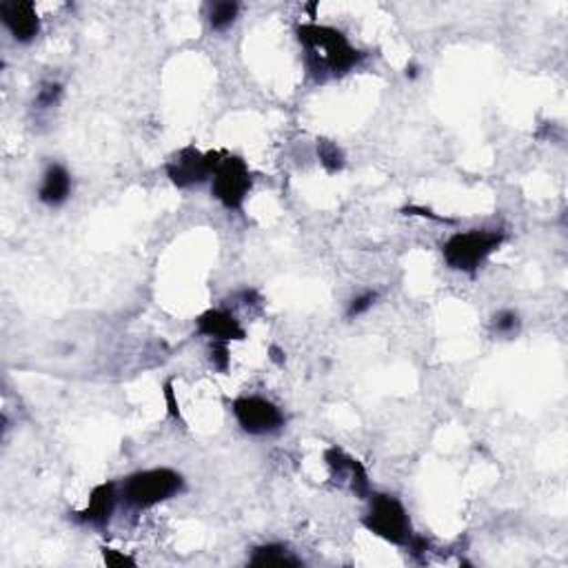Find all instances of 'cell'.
<instances>
[{"mask_svg":"<svg viewBox=\"0 0 568 568\" xmlns=\"http://www.w3.org/2000/svg\"><path fill=\"white\" fill-rule=\"evenodd\" d=\"M295 36H298V43L305 49L306 71L320 83L329 76L336 78V76L349 74L365 58V54L353 47L349 38L340 29L320 25L315 20L298 25Z\"/></svg>","mask_w":568,"mask_h":568,"instance_id":"1","label":"cell"},{"mask_svg":"<svg viewBox=\"0 0 568 568\" xmlns=\"http://www.w3.org/2000/svg\"><path fill=\"white\" fill-rule=\"evenodd\" d=\"M504 232L500 229H469L453 233L442 244L444 263L453 271L475 274L504 244Z\"/></svg>","mask_w":568,"mask_h":568,"instance_id":"2","label":"cell"},{"mask_svg":"<svg viewBox=\"0 0 568 568\" xmlns=\"http://www.w3.org/2000/svg\"><path fill=\"white\" fill-rule=\"evenodd\" d=\"M184 489V478L178 470L160 467V469H147L138 470V473L129 475L125 484L120 486L122 501L136 511L151 509V506L167 501L176 495H181Z\"/></svg>","mask_w":568,"mask_h":568,"instance_id":"3","label":"cell"},{"mask_svg":"<svg viewBox=\"0 0 568 568\" xmlns=\"http://www.w3.org/2000/svg\"><path fill=\"white\" fill-rule=\"evenodd\" d=\"M368 513L362 518V526L380 540L393 546H407L413 537V524L408 511L396 495L371 493L368 495Z\"/></svg>","mask_w":568,"mask_h":568,"instance_id":"4","label":"cell"},{"mask_svg":"<svg viewBox=\"0 0 568 568\" xmlns=\"http://www.w3.org/2000/svg\"><path fill=\"white\" fill-rule=\"evenodd\" d=\"M251 187H253V178H251L247 162L240 156L224 153L212 176L213 198L229 212H238L247 201Z\"/></svg>","mask_w":568,"mask_h":568,"instance_id":"5","label":"cell"},{"mask_svg":"<svg viewBox=\"0 0 568 568\" xmlns=\"http://www.w3.org/2000/svg\"><path fill=\"white\" fill-rule=\"evenodd\" d=\"M224 151H201L198 147L189 145L173 153L167 160L165 171L167 178L171 181L173 187L178 189H191L196 184L207 182L213 176L216 167L222 160Z\"/></svg>","mask_w":568,"mask_h":568,"instance_id":"6","label":"cell"},{"mask_svg":"<svg viewBox=\"0 0 568 568\" xmlns=\"http://www.w3.org/2000/svg\"><path fill=\"white\" fill-rule=\"evenodd\" d=\"M232 413L238 427L249 435H271L284 427V416L278 404L260 396H243L232 402Z\"/></svg>","mask_w":568,"mask_h":568,"instance_id":"7","label":"cell"},{"mask_svg":"<svg viewBox=\"0 0 568 568\" xmlns=\"http://www.w3.org/2000/svg\"><path fill=\"white\" fill-rule=\"evenodd\" d=\"M0 20L20 45H29L40 34V16L36 5L29 0H3L0 3Z\"/></svg>","mask_w":568,"mask_h":568,"instance_id":"8","label":"cell"},{"mask_svg":"<svg viewBox=\"0 0 568 568\" xmlns=\"http://www.w3.org/2000/svg\"><path fill=\"white\" fill-rule=\"evenodd\" d=\"M120 486L114 480L94 486L89 493V501L83 511L74 513V520L83 526H96V529H105L109 524L111 515H114L118 500H120Z\"/></svg>","mask_w":568,"mask_h":568,"instance_id":"9","label":"cell"},{"mask_svg":"<svg viewBox=\"0 0 568 568\" xmlns=\"http://www.w3.org/2000/svg\"><path fill=\"white\" fill-rule=\"evenodd\" d=\"M198 334L209 337V340L220 342H243L247 340V331L235 318V314L227 309H209L198 315L196 320Z\"/></svg>","mask_w":568,"mask_h":568,"instance_id":"10","label":"cell"},{"mask_svg":"<svg viewBox=\"0 0 568 568\" xmlns=\"http://www.w3.org/2000/svg\"><path fill=\"white\" fill-rule=\"evenodd\" d=\"M71 191H74V181L71 173L58 162L45 169L43 181L38 187V201L47 207H60L69 201Z\"/></svg>","mask_w":568,"mask_h":568,"instance_id":"11","label":"cell"},{"mask_svg":"<svg viewBox=\"0 0 568 568\" xmlns=\"http://www.w3.org/2000/svg\"><path fill=\"white\" fill-rule=\"evenodd\" d=\"M251 566H280V568H295L300 566L298 557L291 555V551L284 544H264L253 549V555L249 560Z\"/></svg>","mask_w":568,"mask_h":568,"instance_id":"12","label":"cell"},{"mask_svg":"<svg viewBox=\"0 0 568 568\" xmlns=\"http://www.w3.org/2000/svg\"><path fill=\"white\" fill-rule=\"evenodd\" d=\"M238 14H240L238 3H233V0H222V3H213L212 7H209L207 18L213 32H224V29H229L235 20H238Z\"/></svg>","mask_w":568,"mask_h":568,"instance_id":"13","label":"cell"},{"mask_svg":"<svg viewBox=\"0 0 568 568\" xmlns=\"http://www.w3.org/2000/svg\"><path fill=\"white\" fill-rule=\"evenodd\" d=\"M318 158L320 165L326 169V173H337L345 169V153L329 138H320L318 140Z\"/></svg>","mask_w":568,"mask_h":568,"instance_id":"14","label":"cell"},{"mask_svg":"<svg viewBox=\"0 0 568 568\" xmlns=\"http://www.w3.org/2000/svg\"><path fill=\"white\" fill-rule=\"evenodd\" d=\"M63 98V85L56 83V80H47V83L40 85L38 94H36L34 107L38 111H47L51 107H56Z\"/></svg>","mask_w":568,"mask_h":568,"instance_id":"15","label":"cell"},{"mask_svg":"<svg viewBox=\"0 0 568 568\" xmlns=\"http://www.w3.org/2000/svg\"><path fill=\"white\" fill-rule=\"evenodd\" d=\"M491 329H493V334L498 336H513L518 334L520 329V315L515 314V311H500V314L493 315V320H491Z\"/></svg>","mask_w":568,"mask_h":568,"instance_id":"16","label":"cell"},{"mask_svg":"<svg viewBox=\"0 0 568 568\" xmlns=\"http://www.w3.org/2000/svg\"><path fill=\"white\" fill-rule=\"evenodd\" d=\"M209 362L218 373H227L229 365H232V351H229V342L212 340L209 342Z\"/></svg>","mask_w":568,"mask_h":568,"instance_id":"17","label":"cell"},{"mask_svg":"<svg viewBox=\"0 0 568 568\" xmlns=\"http://www.w3.org/2000/svg\"><path fill=\"white\" fill-rule=\"evenodd\" d=\"M377 300V291H365V294L356 295L349 302V306H346V318H360L362 314H367L368 309H371L373 305H376Z\"/></svg>","mask_w":568,"mask_h":568,"instance_id":"18","label":"cell"},{"mask_svg":"<svg viewBox=\"0 0 568 568\" xmlns=\"http://www.w3.org/2000/svg\"><path fill=\"white\" fill-rule=\"evenodd\" d=\"M102 560H105V564L109 566V568L136 566V560H134V557L125 555V553L116 551V549H107V546H102Z\"/></svg>","mask_w":568,"mask_h":568,"instance_id":"19","label":"cell"},{"mask_svg":"<svg viewBox=\"0 0 568 568\" xmlns=\"http://www.w3.org/2000/svg\"><path fill=\"white\" fill-rule=\"evenodd\" d=\"M162 396H165V407H167L169 418H171V419H182L181 402H178L176 388H173V382H171V380L165 382V388H162Z\"/></svg>","mask_w":568,"mask_h":568,"instance_id":"20","label":"cell"},{"mask_svg":"<svg viewBox=\"0 0 568 568\" xmlns=\"http://www.w3.org/2000/svg\"><path fill=\"white\" fill-rule=\"evenodd\" d=\"M269 353H271V360H274L275 365H284V351L280 349V346H271Z\"/></svg>","mask_w":568,"mask_h":568,"instance_id":"21","label":"cell"},{"mask_svg":"<svg viewBox=\"0 0 568 568\" xmlns=\"http://www.w3.org/2000/svg\"><path fill=\"white\" fill-rule=\"evenodd\" d=\"M418 76H419V67H418V65H408V67H407V78L416 80Z\"/></svg>","mask_w":568,"mask_h":568,"instance_id":"22","label":"cell"}]
</instances>
